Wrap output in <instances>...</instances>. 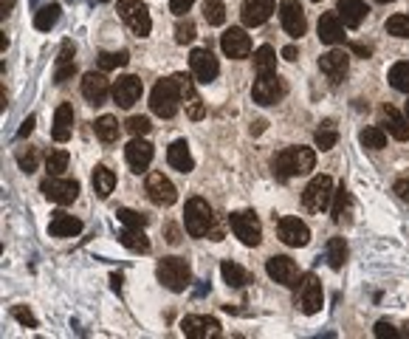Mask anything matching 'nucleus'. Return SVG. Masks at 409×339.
Instances as JSON below:
<instances>
[{
  "label": "nucleus",
  "instance_id": "obj_1",
  "mask_svg": "<svg viewBox=\"0 0 409 339\" xmlns=\"http://www.w3.org/2000/svg\"><path fill=\"white\" fill-rule=\"evenodd\" d=\"M271 167L280 179L305 176L316 167V153L311 147H285L271 158Z\"/></svg>",
  "mask_w": 409,
  "mask_h": 339
},
{
  "label": "nucleus",
  "instance_id": "obj_2",
  "mask_svg": "<svg viewBox=\"0 0 409 339\" xmlns=\"http://www.w3.org/2000/svg\"><path fill=\"white\" fill-rule=\"evenodd\" d=\"M181 102H183V99H181V88H178V79H175V77L155 82V88H152V94H150V108H152L155 116L172 119V116L178 113Z\"/></svg>",
  "mask_w": 409,
  "mask_h": 339
},
{
  "label": "nucleus",
  "instance_id": "obj_3",
  "mask_svg": "<svg viewBox=\"0 0 409 339\" xmlns=\"http://www.w3.org/2000/svg\"><path fill=\"white\" fill-rule=\"evenodd\" d=\"M215 224V215H212V207L203 201V198H189L186 201V210H183V226L192 238H203L209 235Z\"/></svg>",
  "mask_w": 409,
  "mask_h": 339
},
{
  "label": "nucleus",
  "instance_id": "obj_4",
  "mask_svg": "<svg viewBox=\"0 0 409 339\" xmlns=\"http://www.w3.org/2000/svg\"><path fill=\"white\" fill-rule=\"evenodd\" d=\"M155 274L164 283V288H169V291H186V286H189V263L181 257H164L158 263Z\"/></svg>",
  "mask_w": 409,
  "mask_h": 339
},
{
  "label": "nucleus",
  "instance_id": "obj_5",
  "mask_svg": "<svg viewBox=\"0 0 409 339\" xmlns=\"http://www.w3.org/2000/svg\"><path fill=\"white\" fill-rule=\"evenodd\" d=\"M229 226H232V232L240 238V243H246V246H257V243L263 241L260 218H257L252 210L232 212V215H229Z\"/></svg>",
  "mask_w": 409,
  "mask_h": 339
},
{
  "label": "nucleus",
  "instance_id": "obj_6",
  "mask_svg": "<svg viewBox=\"0 0 409 339\" xmlns=\"http://www.w3.org/2000/svg\"><path fill=\"white\" fill-rule=\"evenodd\" d=\"M119 18L127 23V29L136 37H147L150 29H152L150 12H147L144 4H138V0H119Z\"/></svg>",
  "mask_w": 409,
  "mask_h": 339
},
{
  "label": "nucleus",
  "instance_id": "obj_7",
  "mask_svg": "<svg viewBox=\"0 0 409 339\" xmlns=\"http://www.w3.org/2000/svg\"><path fill=\"white\" fill-rule=\"evenodd\" d=\"M333 196H336V193H333V179H330V176H316V179L305 187L302 204H305V210H311V212H322V210L330 207Z\"/></svg>",
  "mask_w": 409,
  "mask_h": 339
},
{
  "label": "nucleus",
  "instance_id": "obj_8",
  "mask_svg": "<svg viewBox=\"0 0 409 339\" xmlns=\"http://www.w3.org/2000/svg\"><path fill=\"white\" fill-rule=\"evenodd\" d=\"M40 190H43V196H46L48 201H54V204H60V207H68V204H74L77 196H79V181H74V179H60V176H48V179L40 184Z\"/></svg>",
  "mask_w": 409,
  "mask_h": 339
},
{
  "label": "nucleus",
  "instance_id": "obj_9",
  "mask_svg": "<svg viewBox=\"0 0 409 339\" xmlns=\"http://www.w3.org/2000/svg\"><path fill=\"white\" fill-rule=\"evenodd\" d=\"M189 71H192L195 82L209 85L212 79H218L221 65H218V60H215L212 51H207V49H195V51L189 54Z\"/></svg>",
  "mask_w": 409,
  "mask_h": 339
},
{
  "label": "nucleus",
  "instance_id": "obj_10",
  "mask_svg": "<svg viewBox=\"0 0 409 339\" xmlns=\"http://www.w3.org/2000/svg\"><path fill=\"white\" fill-rule=\"evenodd\" d=\"M181 333L189 339H209L221 336V322L215 316H203V314H189L181 319Z\"/></svg>",
  "mask_w": 409,
  "mask_h": 339
},
{
  "label": "nucleus",
  "instance_id": "obj_11",
  "mask_svg": "<svg viewBox=\"0 0 409 339\" xmlns=\"http://www.w3.org/2000/svg\"><path fill=\"white\" fill-rule=\"evenodd\" d=\"M147 196L155 207H172L178 201V190L164 173H147Z\"/></svg>",
  "mask_w": 409,
  "mask_h": 339
},
{
  "label": "nucleus",
  "instance_id": "obj_12",
  "mask_svg": "<svg viewBox=\"0 0 409 339\" xmlns=\"http://www.w3.org/2000/svg\"><path fill=\"white\" fill-rule=\"evenodd\" d=\"M252 96L257 105H277L283 96H285V82L277 77V74H268V77H257L254 88H252Z\"/></svg>",
  "mask_w": 409,
  "mask_h": 339
},
{
  "label": "nucleus",
  "instance_id": "obj_13",
  "mask_svg": "<svg viewBox=\"0 0 409 339\" xmlns=\"http://www.w3.org/2000/svg\"><path fill=\"white\" fill-rule=\"evenodd\" d=\"M277 232H280V241H283L285 246H294V249L308 246V241H311V229H308L299 218H294V215L280 218V221H277Z\"/></svg>",
  "mask_w": 409,
  "mask_h": 339
},
{
  "label": "nucleus",
  "instance_id": "obj_14",
  "mask_svg": "<svg viewBox=\"0 0 409 339\" xmlns=\"http://www.w3.org/2000/svg\"><path fill=\"white\" fill-rule=\"evenodd\" d=\"M280 23L285 29V34L291 37H302L308 32V20H305V12L297 0H283L280 4Z\"/></svg>",
  "mask_w": 409,
  "mask_h": 339
},
{
  "label": "nucleus",
  "instance_id": "obj_15",
  "mask_svg": "<svg viewBox=\"0 0 409 339\" xmlns=\"http://www.w3.org/2000/svg\"><path fill=\"white\" fill-rule=\"evenodd\" d=\"M299 308L302 314H319L322 311V283L316 280V274H305L299 283Z\"/></svg>",
  "mask_w": 409,
  "mask_h": 339
},
{
  "label": "nucleus",
  "instance_id": "obj_16",
  "mask_svg": "<svg viewBox=\"0 0 409 339\" xmlns=\"http://www.w3.org/2000/svg\"><path fill=\"white\" fill-rule=\"evenodd\" d=\"M221 49H223V54L226 57H232V60H243V57H249V51H252V37L246 34V29H226L223 34H221Z\"/></svg>",
  "mask_w": 409,
  "mask_h": 339
},
{
  "label": "nucleus",
  "instance_id": "obj_17",
  "mask_svg": "<svg viewBox=\"0 0 409 339\" xmlns=\"http://www.w3.org/2000/svg\"><path fill=\"white\" fill-rule=\"evenodd\" d=\"M124 158L130 164L133 173H147V167L152 164V144L141 136H136L127 147H124Z\"/></svg>",
  "mask_w": 409,
  "mask_h": 339
},
{
  "label": "nucleus",
  "instance_id": "obj_18",
  "mask_svg": "<svg viewBox=\"0 0 409 339\" xmlns=\"http://www.w3.org/2000/svg\"><path fill=\"white\" fill-rule=\"evenodd\" d=\"M108 94H113V88H110L105 71H99V74L91 71V74L82 77V96H85L91 105H105Z\"/></svg>",
  "mask_w": 409,
  "mask_h": 339
},
{
  "label": "nucleus",
  "instance_id": "obj_19",
  "mask_svg": "<svg viewBox=\"0 0 409 339\" xmlns=\"http://www.w3.org/2000/svg\"><path fill=\"white\" fill-rule=\"evenodd\" d=\"M266 271H268V277H271L274 283H280V286H297V280H299L297 263H294L291 257H285V255L271 257V260L266 263Z\"/></svg>",
  "mask_w": 409,
  "mask_h": 339
},
{
  "label": "nucleus",
  "instance_id": "obj_20",
  "mask_svg": "<svg viewBox=\"0 0 409 339\" xmlns=\"http://www.w3.org/2000/svg\"><path fill=\"white\" fill-rule=\"evenodd\" d=\"M141 79L138 77H133V74H127V77H119L116 79V85H113V99H116V105L119 108H133L138 99H141Z\"/></svg>",
  "mask_w": 409,
  "mask_h": 339
},
{
  "label": "nucleus",
  "instance_id": "obj_21",
  "mask_svg": "<svg viewBox=\"0 0 409 339\" xmlns=\"http://www.w3.org/2000/svg\"><path fill=\"white\" fill-rule=\"evenodd\" d=\"M319 68H322V74L330 79V82H342L344 79V74H347V68H350V54L347 51H327V54H322L319 57Z\"/></svg>",
  "mask_w": 409,
  "mask_h": 339
},
{
  "label": "nucleus",
  "instance_id": "obj_22",
  "mask_svg": "<svg viewBox=\"0 0 409 339\" xmlns=\"http://www.w3.org/2000/svg\"><path fill=\"white\" fill-rule=\"evenodd\" d=\"M175 79H178V88H181V99H183V105H186V116L195 119V122L203 119L207 108H203V102H200V96H197V91H195L192 77H186V74H175Z\"/></svg>",
  "mask_w": 409,
  "mask_h": 339
},
{
  "label": "nucleus",
  "instance_id": "obj_23",
  "mask_svg": "<svg viewBox=\"0 0 409 339\" xmlns=\"http://www.w3.org/2000/svg\"><path fill=\"white\" fill-rule=\"evenodd\" d=\"M274 0H243V9H240V18L246 26H263L271 12H274Z\"/></svg>",
  "mask_w": 409,
  "mask_h": 339
},
{
  "label": "nucleus",
  "instance_id": "obj_24",
  "mask_svg": "<svg viewBox=\"0 0 409 339\" xmlns=\"http://www.w3.org/2000/svg\"><path fill=\"white\" fill-rule=\"evenodd\" d=\"M319 40L327 46H339L344 40V20L339 18V12H325L319 18Z\"/></svg>",
  "mask_w": 409,
  "mask_h": 339
},
{
  "label": "nucleus",
  "instance_id": "obj_25",
  "mask_svg": "<svg viewBox=\"0 0 409 339\" xmlns=\"http://www.w3.org/2000/svg\"><path fill=\"white\" fill-rule=\"evenodd\" d=\"M381 127H384L392 139H398V141H406V139H409V119L401 116L392 105H384V108H381Z\"/></svg>",
  "mask_w": 409,
  "mask_h": 339
},
{
  "label": "nucleus",
  "instance_id": "obj_26",
  "mask_svg": "<svg viewBox=\"0 0 409 339\" xmlns=\"http://www.w3.org/2000/svg\"><path fill=\"white\" fill-rule=\"evenodd\" d=\"M167 161H169L172 170H178V173H183V176L192 173V167H195L192 153H189V144H186L183 139H178V141L169 144V150H167Z\"/></svg>",
  "mask_w": 409,
  "mask_h": 339
},
{
  "label": "nucleus",
  "instance_id": "obj_27",
  "mask_svg": "<svg viewBox=\"0 0 409 339\" xmlns=\"http://www.w3.org/2000/svg\"><path fill=\"white\" fill-rule=\"evenodd\" d=\"M74 54H77L74 43H71V40H65V43H63V49H60V57H57V74H54V82H57V85H63V82H68V79L74 77V71H77Z\"/></svg>",
  "mask_w": 409,
  "mask_h": 339
},
{
  "label": "nucleus",
  "instance_id": "obj_28",
  "mask_svg": "<svg viewBox=\"0 0 409 339\" xmlns=\"http://www.w3.org/2000/svg\"><path fill=\"white\" fill-rule=\"evenodd\" d=\"M48 232L54 238H74V235L82 232V221L74 218V215H68V212H54V218L48 224Z\"/></svg>",
  "mask_w": 409,
  "mask_h": 339
},
{
  "label": "nucleus",
  "instance_id": "obj_29",
  "mask_svg": "<svg viewBox=\"0 0 409 339\" xmlns=\"http://www.w3.org/2000/svg\"><path fill=\"white\" fill-rule=\"evenodd\" d=\"M71 130H74V108L71 105H60L54 110V127H51L54 141H68Z\"/></svg>",
  "mask_w": 409,
  "mask_h": 339
},
{
  "label": "nucleus",
  "instance_id": "obj_30",
  "mask_svg": "<svg viewBox=\"0 0 409 339\" xmlns=\"http://www.w3.org/2000/svg\"><path fill=\"white\" fill-rule=\"evenodd\" d=\"M339 18L344 20L347 29H358L367 18V6L361 4V0H339Z\"/></svg>",
  "mask_w": 409,
  "mask_h": 339
},
{
  "label": "nucleus",
  "instance_id": "obj_31",
  "mask_svg": "<svg viewBox=\"0 0 409 339\" xmlns=\"http://www.w3.org/2000/svg\"><path fill=\"white\" fill-rule=\"evenodd\" d=\"M113 187H116V176H113V170H110V167H105V164H99V167L93 170V193H96L99 198H108V196L113 193Z\"/></svg>",
  "mask_w": 409,
  "mask_h": 339
},
{
  "label": "nucleus",
  "instance_id": "obj_32",
  "mask_svg": "<svg viewBox=\"0 0 409 339\" xmlns=\"http://www.w3.org/2000/svg\"><path fill=\"white\" fill-rule=\"evenodd\" d=\"M254 71L257 77H268V74H277V54L271 46H260L257 54H254Z\"/></svg>",
  "mask_w": 409,
  "mask_h": 339
},
{
  "label": "nucleus",
  "instance_id": "obj_33",
  "mask_svg": "<svg viewBox=\"0 0 409 339\" xmlns=\"http://www.w3.org/2000/svg\"><path fill=\"white\" fill-rule=\"evenodd\" d=\"M122 246H127L130 252H150V241L144 238V229H130L124 226V232L119 235Z\"/></svg>",
  "mask_w": 409,
  "mask_h": 339
},
{
  "label": "nucleus",
  "instance_id": "obj_34",
  "mask_svg": "<svg viewBox=\"0 0 409 339\" xmlns=\"http://www.w3.org/2000/svg\"><path fill=\"white\" fill-rule=\"evenodd\" d=\"M221 274H223V280H226L232 288H243V286L249 283V274H246V269H243V266H238V263H232V260H223V266H221Z\"/></svg>",
  "mask_w": 409,
  "mask_h": 339
},
{
  "label": "nucleus",
  "instance_id": "obj_35",
  "mask_svg": "<svg viewBox=\"0 0 409 339\" xmlns=\"http://www.w3.org/2000/svg\"><path fill=\"white\" fill-rule=\"evenodd\" d=\"M387 79H389V85H392L395 91L409 94V63H406V60H403V63H395V65L389 68Z\"/></svg>",
  "mask_w": 409,
  "mask_h": 339
},
{
  "label": "nucleus",
  "instance_id": "obj_36",
  "mask_svg": "<svg viewBox=\"0 0 409 339\" xmlns=\"http://www.w3.org/2000/svg\"><path fill=\"white\" fill-rule=\"evenodd\" d=\"M93 127H96L99 141H105V144H113V141L119 139V122H116L113 116H99Z\"/></svg>",
  "mask_w": 409,
  "mask_h": 339
},
{
  "label": "nucleus",
  "instance_id": "obj_37",
  "mask_svg": "<svg viewBox=\"0 0 409 339\" xmlns=\"http://www.w3.org/2000/svg\"><path fill=\"white\" fill-rule=\"evenodd\" d=\"M344 260H347V243H344V238H330L327 241V263H330V269H342L344 266Z\"/></svg>",
  "mask_w": 409,
  "mask_h": 339
},
{
  "label": "nucleus",
  "instance_id": "obj_38",
  "mask_svg": "<svg viewBox=\"0 0 409 339\" xmlns=\"http://www.w3.org/2000/svg\"><path fill=\"white\" fill-rule=\"evenodd\" d=\"M203 18L209 26H223L226 23V6L223 0H203Z\"/></svg>",
  "mask_w": 409,
  "mask_h": 339
},
{
  "label": "nucleus",
  "instance_id": "obj_39",
  "mask_svg": "<svg viewBox=\"0 0 409 339\" xmlns=\"http://www.w3.org/2000/svg\"><path fill=\"white\" fill-rule=\"evenodd\" d=\"M60 6L57 4H51V6H43L37 15H34V26L40 29V32H51L54 26H57V20H60Z\"/></svg>",
  "mask_w": 409,
  "mask_h": 339
},
{
  "label": "nucleus",
  "instance_id": "obj_40",
  "mask_svg": "<svg viewBox=\"0 0 409 339\" xmlns=\"http://www.w3.org/2000/svg\"><path fill=\"white\" fill-rule=\"evenodd\" d=\"M361 144L364 147H370V150H384L387 147V130L384 127H367V130H361Z\"/></svg>",
  "mask_w": 409,
  "mask_h": 339
},
{
  "label": "nucleus",
  "instance_id": "obj_41",
  "mask_svg": "<svg viewBox=\"0 0 409 339\" xmlns=\"http://www.w3.org/2000/svg\"><path fill=\"white\" fill-rule=\"evenodd\" d=\"M68 167V153L65 150H54L48 158H46V173L48 176H63Z\"/></svg>",
  "mask_w": 409,
  "mask_h": 339
},
{
  "label": "nucleus",
  "instance_id": "obj_42",
  "mask_svg": "<svg viewBox=\"0 0 409 339\" xmlns=\"http://www.w3.org/2000/svg\"><path fill=\"white\" fill-rule=\"evenodd\" d=\"M313 141H316V147H322V150H330V147L339 141V133H336V127H333L330 122H325V124L316 130Z\"/></svg>",
  "mask_w": 409,
  "mask_h": 339
},
{
  "label": "nucleus",
  "instance_id": "obj_43",
  "mask_svg": "<svg viewBox=\"0 0 409 339\" xmlns=\"http://www.w3.org/2000/svg\"><path fill=\"white\" fill-rule=\"evenodd\" d=\"M127 51H119V54H110V51H102L99 54V71H110V68H122L127 65Z\"/></svg>",
  "mask_w": 409,
  "mask_h": 339
},
{
  "label": "nucleus",
  "instance_id": "obj_44",
  "mask_svg": "<svg viewBox=\"0 0 409 339\" xmlns=\"http://www.w3.org/2000/svg\"><path fill=\"white\" fill-rule=\"evenodd\" d=\"M347 210H350V193L344 190V184L336 190V196H333V221H342L344 215H347Z\"/></svg>",
  "mask_w": 409,
  "mask_h": 339
},
{
  "label": "nucleus",
  "instance_id": "obj_45",
  "mask_svg": "<svg viewBox=\"0 0 409 339\" xmlns=\"http://www.w3.org/2000/svg\"><path fill=\"white\" fill-rule=\"evenodd\" d=\"M387 32L392 34V37H409V15H392L389 20H387Z\"/></svg>",
  "mask_w": 409,
  "mask_h": 339
},
{
  "label": "nucleus",
  "instance_id": "obj_46",
  "mask_svg": "<svg viewBox=\"0 0 409 339\" xmlns=\"http://www.w3.org/2000/svg\"><path fill=\"white\" fill-rule=\"evenodd\" d=\"M37 161H40V150L37 147H29V150H20L18 153V164L23 173H34L37 170Z\"/></svg>",
  "mask_w": 409,
  "mask_h": 339
},
{
  "label": "nucleus",
  "instance_id": "obj_47",
  "mask_svg": "<svg viewBox=\"0 0 409 339\" xmlns=\"http://www.w3.org/2000/svg\"><path fill=\"white\" fill-rule=\"evenodd\" d=\"M116 215H119V221H122L124 226H130V229H144V226H147V215H141V212H136V210H119Z\"/></svg>",
  "mask_w": 409,
  "mask_h": 339
},
{
  "label": "nucleus",
  "instance_id": "obj_48",
  "mask_svg": "<svg viewBox=\"0 0 409 339\" xmlns=\"http://www.w3.org/2000/svg\"><path fill=\"white\" fill-rule=\"evenodd\" d=\"M124 127H127V133H133V136H147V133L152 130V124H150L147 116H130Z\"/></svg>",
  "mask_w": 409,
  "mask_h": 339
},
{
  "label": "nucleus",
  "instance_id": "obj_49",
  "mask_svg": "<svg viewBox=\"0 0 409 339\" xmlns=\"http://www.w3.org/2000/svg\"><path fill=\"white\" fill-rule=\"evenodd\" d=\"M192 40H195V23H192V20H181V23L175 26V43L186 46V43H192Z\"/></svg>",
  "mask_w": 409,
  "mask_h": 339
},
{
  "label": "nucleus",
  "instance_id": "obj_50",
  "mask_svg": "<svg viewBox=\"0 0 409 339\" xmlns=\"http://www.w3.org/2000/svg\"><path fill=\"white\" fill-rule=\"evenodd\" d=\"M12 316H15L20 325H26V328H37V316H34L26 305H15V308H12Z\"/></svg>",
  "mask_w": 409,
  "mask_h": 339
},
{
  "label": "nucleus",
  "instance_id": "obj_51",
  "mask_svg": "<svg viewBox=\"0 0 409 339\" xmlns=\"http://www.w3.org/2000/svg\"><path fill=\"white\" fill-rule=\"evenodd\" d=\"M192 4H195V0H169V12L178 15V18H183L192 9Z\"/></svg>",
  "mask_w": 409,
  "mask_h": 339
},
{
  "label": "nucleus",
  "instance_id": "obj_52",
  "mask_svg": "<svg viewBox=\"0 0 409 339\" xmlns=\"http://www.w3.org/2000/svg\"><path fill=\"white\" fill-rule=\"evenodd\" d=\"M375 336H378V339H395V336H401V333H398L389 322H384V319H381V322L375 325Z\"/></svg>",
  "mask_w": 409,
  "mask_h": 339
},
{
  "label": "nucleus",
  "instance_id": "obj_53",
  "mask_svg": "<svg viewBox=\"0 0 409 339\" xmlns=\"http://www.w3.org/2000/svg\"><path fill=\"white\" fill-rule=\"evenodd\" d=\"M395 193H398V198L409 201V179H398L395 181Z\"/></svg>",
  "mask_w": 409,
  "mask_h": 339
},
{
  "label": "nucleus",
  "instance_id": "obj_54",
  "mask_svg": "<svg viewBox=\"0 0 409 339\" xmlns=\"http://www.w3.org/2000/svg\"><path fill=\"white\" fill-rule=\"evenodd\" d=\"M32 130H34V116H29V119L23 122V127H20V133H18V136H20V139H26Z\"/></svg>",
  "mask_w": 409,
  "mask_h": 339
},
{
  "label": "nucleus",
  "instance_id": "obj_55",
  "mask_svg": "<svg viewBox=\"0 0 409 339\" xmlns=\"http://www.w3.org/2000/svg\"><path fill=\"white\" fill-rule=\"evenodd\" d=\"M350 51L353 54H361V57H370V46H364V43H353Z\"/></svg>",
  "mask_w": 409,
  "mask_h": 339
},
{
  "label": "nucleus",
  "instance_id": "obj_56",
  "mask_svg": "<svg viewBox=\"0 0 409 339\" xmlns=\"http://www.w3.org/2000/svg\"><path fill=\"white\" fill-rule=\"evenodd\" d=\"M12 9H15V0H0V15H4V18H6Z\"/></svg>",
  "mask_w": 409,
  "mask_h": 339
},
{
  "label": "nucleus",
  "instance_id": "obj_57",
  "mask_svg": "<svg viewBox=\"0 0 409 339\" xmlns=\"http://www.w3.org/2000/svg\"><path fill=\"white\" fill-rule=\"evenodd\" d=\"M283 57H285L288 63H294V60H297V49H294V46H285V49H283Z\"/></svg>",
  "mask_w": 409,
  "mask_h": 339
},
{
  "label": "nucleus",
  "instance_id": "obj_58",
  "mask_svg": "<svg viewBox=\"0 0 409 339\" xmlns=\"http://www.w3.org/2000/svg\"><path fill=\"white\" fill-rule=\"evenodd\" d=\"M406 119H409V102H406Z\"/></svg>",
  "mask_w": 409,
  "mask_h": 339
},
{
  "label": "nucleus",
  "instance_id": "obj_59",
  "mask_svg": "<svg viewBox=\"0 0 409 339\" xmlns=\"http://www.w3.org/2000/svg\"><path fill=\"white\" fill-rule=\"evenodd\" d=\"M378 4H387V0H378Z\"/></svg>",
  "mask_w": 409,
  "mask_h": 339
},
{
  "label": "nucleus",
  "instance_id": "obj_60",
  "mask_svg": "<svg viewBox=\"0 0 409 339\" xmlns=\"http://www.w3.org/2000/svg\"><path fill=\"white\" fill-rule=\"evenodd\" d=\"M99 4H108V0H99Z\"/></svg>",
  "mask_w": 409,
  "mask_h": 339
},
{
  "label": "nucleus",
  "instance_id": "obj_61",
  "mask_svg": "<svg viewBox=\"0 0 409 339\" xmlns=\"http://www.w3.org/2000/svg\"><path fill=\"white\" fill-rule=\"evenodd\" d=\"M316 4H319V0H316Z\"/></svg>",
  "mask_w": 409,
  "mask_h": 339
}]
</instances>
